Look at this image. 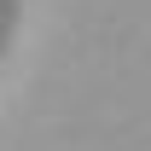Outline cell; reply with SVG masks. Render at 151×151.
<instances>
[{
  "label": "cell",
  "instance_id": "obj_1",
  "mask_svg": "<svg viewBox=\"0 0 151 151\" xmlns=\"http://www.w3.org/2000/svg\"><path fill=\"white\" fill-rule=\"evenodd\" d=\"M12 23H18V0H0V52L12 41Z\"/></svg>",
  "mask_w": 151,
  "mask_h": 151
}]
</instances>
